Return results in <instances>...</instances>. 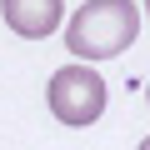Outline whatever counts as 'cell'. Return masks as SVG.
<instances>
[{
	"label": "cell",
	"mask_w": 150,
	"mask_h": 150,
	"mask_svg": "<svg viewBox=\"0 0 150 150\" xmlns=\"http://www.w3.org/2000/svg\"><path fill=\"white\" fill-rule=\"evenodd\" d=\"M45 100H50V115L60 125H90L100 120L105 110V80L80 60V65H60L45 85Z\"/></svg>",
	"instance_id": "2"
},
{
	"label": "cell",
	"mask_w": 150,
	"mask_h": 150,
	"mask_svg": "<svg viewBox=\"0 0 150 150\" xmlns=\"http://www.w3.org/2000/svg\"><path fill=\"white\" fill-rule=\"evenodd\" d=\"M0 15H5V25L25 40H45L60 15H65V0H0Z\"/></svg>",
	"instance_id": "3"
},
{
	"label": "cell",
	"mask_w": 150,
	"mask_h": 150,
	"mask_svg": "<svg viewBox=\"0 0 150 150\" xmlns=\"http://www.w3.org/2000/svg\"><path fill=\"white\" fill-rule=\"evenodd\" d=\"M140 35V10L135 0H85L65 25V45L75 60H110Z\"/></svg>",
	"instance_id": "1"
},
{
	"label": "cell",
	"mask_w": 150,
	"mask_h": 150,
	"mask_svg": "<svg viewBox=\"0 0 150 150\" xmlns=\"http://www.w3.org/2000/svg\"><path fill=\"white\" fill-rule=\"evenodd\" d=\"M140 150H150V135H145V140H140Z\"/></svg>",
	"instance_id": "4"
},
{
	"label": "cell",
	"mask_w": 150,
	"mask_h": 150,
	"mask_svg": "<svg viewBox=\"0 0 150 150\" xmlns=\"http://www.w3.org/2000/svg\"><path fill=\"white\" fill-rule=\"evenodd\" d=\"M145 100H150V90H145Z\"/></svg>",
	"instance_id": "6"
},
{
	"label": "cell",
	"mask_w": 150,
	"mask_h": 150,
	"mask_svg": "<svg viewBox=\"0 0 150 150\" xmlns=\"http://www.w3.org/2000/svg\"><path fill=\"white\" fill-rule=\"evenodd\" d=\"M145 15H150V0H145Z\"/></svg>",
	"instance_id": "5"
}]
</instances>
